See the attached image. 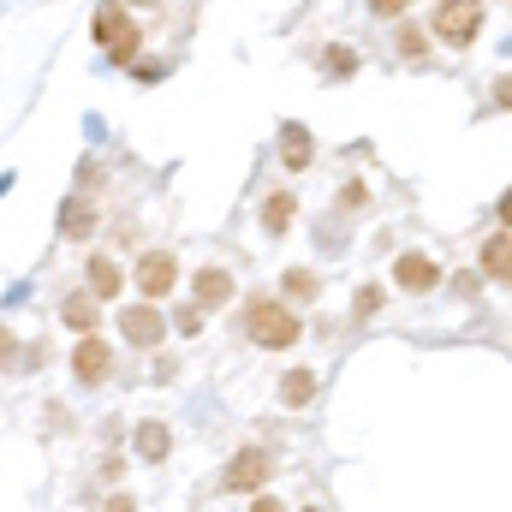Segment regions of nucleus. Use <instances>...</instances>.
I'll use <instances>...</instances> for the list:
<instances>
[{"instance_id":"f257e3e1","label":"nucleus","mask_w":512,"mask_h":512,"mask_svg":"<svg viewBox=\"0 0 512 512\" xmlns=\"http://www.w3.org/2000/svg\"><path fill=\"white\" fill-rule=\"evenodd\" d=\"M245 328H251V340L256 346H292L298 340V316L286 310V304H274V298H256L251 304V316H245Z\"/></svg>"},{"instance_id":"4468645a","label":"nucleus","mask_w":512,"mask_h":512,"mask_svg":"<svg viewBox=\"0 0 512 512\" xmlns=\"http://www.w3.org/2000/svg\"><path fill=\"white\" fill-rule=\"evenodd\" d=\"M280 399H286V405H310V399H316V376H310V370H292V376L280 382Z\"/></svg>"},{"instance_id":"412c9836","label":"nucleus","mask_w":512,"mask_h":512,"mask_svg":"<svg viewBox=\"0 0 512 512\" xmlns=\"http://www.w3.org/2000/svg\"><path fill=\"white\" fill-rule=\"evenodd\" d=\"M328 72H352V54L346 48H328Z\"/></svg>"},{"instance_id":"dca6fc26","label":"nucleus","mask_w":512,"mask_h":512,"mask_svg":"<svg viewBox=\"0 0 512 512\" xmlns=\"http://www.w3.org/2000/svg\"><path fill=\"white\" fill-rule=\"evenodd\" d=\"M131 24H126V12H120V6H102V12H96V36H102V42H114V36H126Z\"/></svg>"},{"instance_id":"6ab92c4d","label":"nucleus","mask_w":512,"mask_h":512,"mask_svg":"<svg viewBox=\"0 0 512 512\" xmlns=\"http://www.w3.org/2000/svg\"><path fill=\"white\" fill-rule=\"evenodd\" d=\"M108 48H114V66H126L131 54H137V30H126V36H114Z\"/></svg>"},{"instance_id":"0eeeda50","label":"nucleus","mask_w":512,"mask_h":512,"mask_svg":"<svg viewBox=\"0 0 512 512\" xmlns=\"http://www.w3.org/2000/svg\"><path fill=\"white\" fill-rule=\"evenodd\" d=\"M108 364H114V358H108V346H102V340H84V346L72 352L78 382H102V376H108Z\"/></svg>"},{"instance_id":"4be33fe9","label":"nucleus","mask_w":512,"mask_h":512,"mask_svg":"<svg viewBox=\"0 0 512 512\" xmlns=\"http://www.w3.org/2000/svg\"><path fill=\"white\" fill-rule=\"evenodd\" d=\"M370 12L376 18H393V12H405V0H370Z\"/></svg>"},{"instance_id":"39448f33","label":"nucleus","mask_w":512,"mask_h":512,"mask_svg":"<svg viewBox=\"0 0 512 512\" xmlns=\"http://www.w3.org/2000/svg\"><path fill=\"white\" fill-rule=\"evenodd\" d=\"M173 280H179V262H173V256H143V262H137V286H143L149 298H167Z\"/></svg>"},{"instance_id":"7ed1b4c3","label":"nucleus","mask_w":512,"mask_h":512,"mask_svg":"<svg viewBox=\"0 0 512 512\" xmlns=\"http://www.w3.org/2000/svg\"><path fill=\"white\" fill-rule=\"evenodd\" d=\"M120 334H126L131 346H155V340L167 334V316H161L155 304H131L126 316H120Z\"/></svg>"},{"instance_id":"6e6552de","label":"nucleus","mask_w":512,"mask_h":512,"mask_svg":"<svg viewBox=\"0 0 512 512\" xmlns=\"http://www.w3.org/2000/svg\"><path fill=\"white\" fill-rule=\"evenodd\" d=\"M120 286H126L120 262H114V256H90V292H96V298H120Z\"/></svg>"},{"instance_id":"9b49d317","label":"nucleus","mask_w":512,"mask_h":512,"mask_svg":"<svg viewBox=\"0 0 512 512\" xmlns=\"http://www.w3.org/2000/svg\"><path fill=\"white\" fill-rule=\"evenodd\" d=\"M483 274H489V280H501V286H512V239L495 233V239L483 245Z\"/></svg>"},{"instance_id":"423d86ee","label":"nucleus","mask_w":512,"mask_h":512,"mask_svg":"<svg viewBox=\"0 0 512 512\" xmlns=\"http://www.w3.org/2000/svg\"><path fill=\"white\" fill-rule=\"evenodd\" d=\"M393 280H399L405 292H429L441 274H435V262H429V256H399V262H393Z\"/></svg>"},{"instance_id":"b1692460","label":"nucleus","mask_w":512,"mask_h":512,"mask_svg":"<svg viewBox=\"0 0 512 512\" xmlns=\"http://www.w3.org/2000/svg\"><path fill=\"white\" fill-rule=\"evenodd\" d=\"M501 221H507V227H512V191H507V197H501Z\"/></svg>"},{"instance_id":"2eb2a0df","label":"nucleus","mask_w":512,"mask_h":512,"mask_svg":"<svg viewBox=\"0 0 512 512\" xmlns=\"http://www.w3.org/2000/svg\"><path fill=\"white\" fill-rule=\"evenodd\" d=\"M137 447H143V459H167V429L161 423H143L137 429Z\"/></svg>"},{"instance_id":"f8f14e48","label":"nucleus","mask_w":512,"mask_h":512,"mask_svg":"<svg viewBox=\"0 0 512 512\" xmlns=\"http://www.w3.org/2000/svg\"><path fill=\"white\" fill-rule=\"evenodd\" d=\"M292 209H298V203H292L286 191L268 197V203H262V227H268V233H286V227H292Z\"/></svg>"},{"instance_id":"9d476101","label":"nucleus","mask_w":512,"mask_h":512,"mask_svg":"<svg viewBox=\"0 0 512 512\" xmlns=\"http://www.w3.org/2000/svg\"><path fill=\"white\" fill-rule=\"evenodd\" d=\"M310 149H316V143H310V131H304V126L280 131V161H286L292 173H304V167H310Z\"/></svg>"},{"instance_id":"aec40b11","label":"nucleus","mask_w":512,"mask_h":512,"mask_svg":"<svg viewBox=\"0 0 512 512\" xmlns=\"http://www.w3.org/2000/svg\"><path fill=\"white\" fill-rule=\"evenodd\" d=\"M376 310H382V292H376V286H364V292H358V316H376Z\"/></svg>"},{"instance_id":"f3484780","label":"nucleus","mask_w":512,"mask_h":512,"mask_svg":"<svg viewBox=\"0 0 512 512\" xmlns=\"http://www.w3.org/2000/svg\"><path fill=\"white\" fill-rule=\"evenodd\" d=\"M286 292H292V298H316V292H322V280H316L310 268H286Z\"/></svg>"},{"instance_id":"20e7f679","label":"nucleus","mask_w":512,"mask_h":512,"mask_svg":"<svg viewBox=\"0 0 512 512\" xmlns=\"http://www.w3.org/2000/svg\"><path fill=\"white\" fill-rule=\"evenodd\" d=\"M262 477H268V453H262V447H245V453L227 465V489H233V495H251V489H262Z\"/></svg>"},{"instance_id":"5701e85b","label":"nucleus","mask_w":512,"mask_h":512,"mask_svg":"<svg viewBox=\"0 0 512 512\" xmlns=\"http://www.w3.org/2000/svg\"><path fill=\"white\" fill-rule=\"evenodd\" d=\"M495 96H501V102L512 108V78H501V84H495Z\"/></svg>"},{"instance_id":"f03ea898","label":"nucleus","mask_w":512,"mask_h":512,"mask_svg":"<svg viewBox=\"0 0 512 512\" xmlns=\"http://www.w3.org/2000/svg\"><path fill=\"white\" fill-rule=\"evenodd\" d=\"M477 30H483V6L477 0H441L435 6V36L441 42L465 48V42H477Z\"/></svg>"},{"instance_id":"1a4fd4ad","label":"nucleus","mask_w":512,"mask_h":512,"mask_svg":"<svg viewBox=\"0 0 512 512\" xmlns=\"http://www.w3.org/2000/svg\"><path fill=\"white\" fill-rule=\"evenodd\" d=\"M227 298H233V274H227V268H203V274H197V304L215 310V304H227Z\"/></svg>"},{"instance_id":"ddd939ff","label":"nucleus","mask_w":512,"mask_h":512,"mask_svg":"<svg viewBox=\"0 0 512 512\" xmlns=\"http://www.w3.org/2000/svg\"><path fill=\"white\" fill-rule=\"evenodd\" d=\"M96 316H102V310H96V292L66 298V322H72V328H84V334H90V328H96Z\"/></svg>"},{"instance_id":"a211bd4d","label":"nucleus","mask_w":512,"mask_h":512,"mask_svg":"<svg viewBox=\"0 0 512 512\" xmlns=\"http://www.w3.org/2000/svg\"><path fill=\"white\" fill-rule=\"evenodd\" d=\"M60 227H66V233H72V239H84V233H90V227H96V215H90V209H84V203H72V209H66V215H60Z\"/></svg>"}]
</instances>
